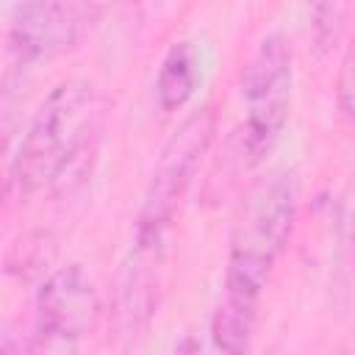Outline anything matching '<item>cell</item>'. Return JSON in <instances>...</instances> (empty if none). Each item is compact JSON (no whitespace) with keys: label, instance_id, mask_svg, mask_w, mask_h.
Wrapping results in <instances>:
<instances>
[{"label":"cell","instance_id":"10","mask_svg":"<svg viewBox=\"0 0 355 355\" xmlns=\"http://www.w3.org/2000/svg\"><path fill=\"white\" fill-rule=\"evenodd\" d=\"M14 108H17V97L11 86H0V153L6 150L8 139H11V125H14Z\"/></svg>","mask_w":355,"mask_h":355},{"label":"cell","instance_id":"13","mask_svg":"<svg viewBox=\"0 0 355 355\" xmlns=\"http://www.w3.org/2000/svg\"><path fill=\"white\" fill-rule=\"evenodd\" d=\"M0 355H25L22 349H19V344L14 341V338H0Z\"/></svg>","mask_w":355,"mask_h":355},{"label":"cell","instance_id":"14","mask_svg":"<svg viewBox=\"0 0 355 355\" xmlns=\"http://www.w3.org/2000/svg\"><path fill=\"white\" fill-rule=\"evenodd\" d=\"M338 355H344V352H338Z\"/></svg>","mask_w":355,"mask_h":355},{"label":"cell","instance_id":"7","mask_svg":"<svg viewBox=\"0 0 355 355\" xmlns=\"http://www.w3.org/2000/svg\"><path fill=\"white\" fill-rule=\"evenodd\" d=\"M158 269L161 247H130L116 283V322L125 336H139L147 327L158 300Z\"/></svg>","mask_w":355,"mask_h":355},{"label":"cell","instance_id":"5","mask_svg":"<svg viewBox=\"0 0 355 355\" xmlns=\"http://www.w3.org/2000/svg\"><path fill=\"white\" fill-rule=\"evenodd\" d=\"M97 313V291L78 263L53 272L36 297L31 355H78V344L94 327Z\"/></svg>","mask_w":355,"mask_h":355},{"label":"cell","instance_id":"8","mask_svg":"<svg viewBox=\"0 0 355 355\" xmlns=\"http://www.w3.org/2000/svg\"><path fill=\"white\" fill-rule=\"evenodd\" d=\"M197 53L189 42H178L164 55L155 75V97L164 111H178L197 89Z\"/></svg>","mask_w":355,"mask_h":355},{"label":"cell","instance_id":"6","mask_svg":"<svg viewBox=\"0 0 355 355\" xmlns=\"http://www.w3.org/2000/svg\"><path fill=\"white\" fill-rule=\"evenodd\" d=\"M103 14L92 3H19L8 17V44L19 61H47L72 47L89 33Z\"/></svg>","mask_w":355,"mask_h":355},{"label":"cell","instance_id":"2","mask_svg":"<svg viewBox=\"0 0 355 355\" xmlns=\"http://www.w3.org/2000/svg\"><path fill=\"white\" fill-rule=\"evenodd\" d=\"M97 122L100 97L89 80L69 78L50 89L33 114L11 164L19 191L33 194L55 183L89 147Z\"/></svg>","mask_w":355,"mask_h":355},{"label":"cell","instance_id":"3","mask_svg":"<svg viewBox=\"0 0 355 355\" xmlns=\"http://www.w3.org/2000/svg\"><path fill=\"white\" fill-rule=\"evenodd\" d=\"M216 130V114L211 105H202L191 111L169 136L164 144L158 164L153 169V178L144 189L141 208L136 216L133 244L141 247H164V233L172 225V216L194 180V172L202 161V155L211 147Z\"/></svg>","mask_w":355,"mask_h":355},{"label":"cell","instance_id":"4","mask_svg":"<svg viewBox=\"0 0 355 355\" xmlns=\"http://www.w3.org/2000/svg\"><path fill=\"white\" fill-rule=\"evenodd\" d=\"M291 83H294V67L286 39L277 33L263 36L241 80V100H244L241 153H247L252 161L263 158L277 141L288 119Z\"/></svg>","mask_w":355,"mask_h":355},{"label":"cell","instance_id":"9","mask_svg":"<svg viewBox=\"0 0 355 355\" xmlns=\"http://www.w3.org/2000/svg\"><path fill=\"white\" fill-rule=\"evenodd\" d=\"M344 6L338 3H322L313 8V39L319 47H330L341 31V19H344Z\"/></svg>","mask_w":355,"mask_h":355},{"label":"cell","instance_id":"12","mask_svg":"<svg viewBox=\"0 0 355 355\" xmlns=\"http://www.w3.org/2000/svg\"><path fill=\"white\" fill-rule=\"evenodd\" d=\"M172 355H202V352H200V344H197L194 336H183V338L175 344Z\"/></svg>","mask_w":355,"mask_h":355},{"label":"cell","instance_id":"11","mask_svg":"<svg viewBox=\"0 0 355 355\" xmlns=\"http://www.w3.org/2000/svg\"><path fill=\"white\" fill-rule=\"evenodd\" d=\"M338 105L344 116H352V55H344L341 75H338Z\"/></svg>","mask_w":355,"mask_h":355},{"label":"cell","instance_id":"1","mask_svg":"<svg viewBox=\"0 0 355 355\" xmlns=\"http://www.w3.org/2000/svg\"><path fill=\"white\" fill-rule=\"evenodd\" d=\"M300 205V180L291 169L272 172L244 197L227 250L225 297L219 305L258 316L261 291L288 244Z\"/></svg>","mask_w":355,"mask_h":355}]
</instances>
